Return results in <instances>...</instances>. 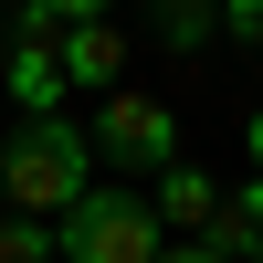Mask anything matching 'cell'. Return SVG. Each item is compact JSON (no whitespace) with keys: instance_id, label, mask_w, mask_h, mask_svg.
I'll return each mask as SVG.
<instances>
[{"instance_id":"6da1fadb","label":"cell","mask_w":263,"mask_h":263,"mask_svg":"<svg viewBox=\"0 0 263 263\" xmlns=\"http://www.w3.org/2000/svg\"><path fill=\"white\" fill-rule=\"evenodd\" d=\"M95 190V137L74 116H21L0 137V211L21 221H63V211Z\"/></svg>"},{"instance_id":"7a4b0ae2","label":"cell","mask_w":263,"mask_h":263,"mask_svg":"<svg viewBox=\"0 0 263 263\" xmlns=\"http://www.w3.org/2000/svg\"><path fill=\"white\" fill-rule=\"evenodd\" d=\"M63 263H158L168 253V221H158V200H137V190H84L74 211H63Z\"/></svg>"},{"instance_id":"3957f363","label":"cell","mask_w":263,"mask_h":263,"mask_svg":"<svg viewBox=\"0 0 263 263\" xmlns=\"http://www.w3.org/2000/svg\"><path fill=\"white\" fill-rule=\"evenodd\" d=\"M84 137H95V158H105V168L158 179V168H179V105L147 95V84H116V95L84 116Z\"/></svg>"},{"instance_id":"277c9868","label":"cell","mask_w":263,"mask_h":263,"mask_svg":"<svg viewBox=\"0 0 263 263\" xmlns=\"http://www.w3.org/2000/svg\"><path fill=\"white\" fill-rule=\"evenodd\" d=\"M0 95H11L21 116H63V21L42 11V0H21V21H11V53H0Z\"/></svg>"},{"instance_id":"5b68a950","label":"cell","mask_w":263,"mask_h":263,"mask_svg":"<svg viewBox=\"0 0 263 263\" xmlns=\"http://www.w3.org/2000/svg\"><path fill=\"white\" fill-rule=\"evenodd\" d=\"M126 84V42H116V21H74L63 32V95H116Z\"/></svg>"},{"instance_id":"8992f818","label":"cell","mask_w":263,"mask_h":263,"mask_svg":"<svg viewBox=\"0 0 263 263\" xmlns=\"http://www.w3.org/2000/svg\"><path fill=\"white\" fill-rule=\"evenodd\" d=\"M147 200H158V221L168 232H211V221H221V179H211V168H158V190H147Z\"/></svg>"},{"instance_id":"52a82bcc","label":"cell","mask_w":263,"mask_h":263,"mask_svg":"<svg viewBox=\"0 0 263 263\" xmlns=\"http://www.w3.org/2000/svg\"><path fill=\"white\" fill-rule=\"evenodd\" d=\"M200 242L221 253V263H263V179L253 190H221V221H211Z\"/></svg>"},{"instance_id":"ba28073f","label":"cell","mask_w":263,"mask_h":263,"mask_svg":"<svg viewBox=\"0 0 263 263\" xmlns=\"http://www.w3.org/2000/svg\"><path fill=\"white\" fill-rule=\"evenodd\" d=\"M158 32L179 42V53H200V42L221 32V0H158Z\"/></svg>"},{"instance_id":"9c48e42d","label":"cell","mask_w":263,"mask_h":263,"mask_svg":"<svg viewBox=\"0 0 263 263\" xmlns=\"http://www.w3.org/2000/svg\"><path fill=\"white\" fill-rule=\"evenodd\" d=\"M0 263H63V242L42 221H21V211H0Z\"/></svg>"},{"instance_id":"30bf717a","label":"cell","mask_w":263,"mask_h":263,"mask_svg":"<svg viewBox=\"0 0 263 263\" xmlns=\"http://www.w3.org/2000/svg\"><path fill=\"white\" fill-rule=\"evenodd\" d=\"M221 42H263V0H221Z\"/></svg>"},{"instance_id":"8fae6325","label":"cell","mask_w":263,"mask_h":263,"mask_svg":"<svg viewBox=\"0 0 263 263\" xmlns=\"http://www.w3.org/2000/svg\"><path fill=\"white\" fill-rule=\"evenodd\" d=\"M42 11H53L63 32H74V21H105V0H42Z\"/></svg>"},{"instance_id":"7c38bea8","label":"cell","mask_w":263,"mask_h":263,"mask_svg":"<svg viewBox=\"0 0 263 263\" xmlns=\"http://www.w3.org/2000/svg\"><path fill=\"white\" fill-rule=\"evenodd\" d=\"M158 263H221V253H211V242H168Z\"/></svg>"},{"instance_id":"4fadbf2b","label":"cell","mask_w":263,"mask_h":263,"mask_svg":"<svg viewBox=\"0 0 263 263\" xmlns=\"http://www.w3.org/2000/svg\"><path fill=\"white\" fill-rule=\"evenodd\" d=\"M242 147H253V179H263V105H253V126H242Z\"/></svg>"},{"instance_id":"5bb4252c","label":"cell","mask_w":263,"mask_h":263,"mask_svg":"<svg viewBox=\"0 0 263 263\" xmlns=\"http://www.w3.org/2000/svg\"><path fill=\"white\" fill-rule=\"evenodd\" d=\"M0 53H11V42H0Z\"/></svg>"}]
</instances>
